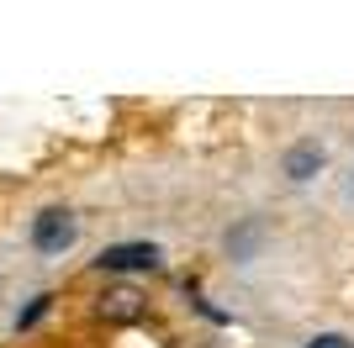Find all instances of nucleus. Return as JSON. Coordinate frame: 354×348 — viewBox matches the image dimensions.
Masks as SVG:
<instances>
[{
	"instance_id": "7ed1b4c3",
	"label": "nucleus",
	"mask_w": 354,
	"mask_h": 348,
	"mask_svg": "<svg viewBox=\"0 0 354 348\" xmlns=\"http://www.w3.org/2000/svg\"><path fill=\"white\" fill-rule=\"evenodd\" d=\"M281 169H286V180H296V185H301V180H312V174L323 169V148H317V143H296L291 153H286Z\"/></svg>"
},
{
	"instance_id": "423d86ee",
	"label": "nucleus",
	"mask_w": 354,
	"mask_h": 348,
	"mask_svg": "<svg viewBox=\"0 0 354 348\" xmlns=\"http://www.w3.org/2000/svg\"><path fill=\"white\" fill-rule=\"evenodd\" d=\"M48 301H53V296H37V301H32L27 311H16V327H32V322H37V317L48 311Z\"/></svg>"
},
{
	"instance_id": "0eeeda50",
	"label": "nucleus",
	"mask_w": 354,
	"mask_h": 348,
	"mask_svg": "<svg viewBox=\"0 0 354 348\" xmlns=\"http://www.w3.org/2000/svg\"><path fill=\"white\" fill-rule=\"evenodd\" d=\"M344 195H349V201H354V164H349V169H344Z\"/></svg>"
},
{
	"instance_id": "f257e3e1",
	"label": "nucleus",
	"mask_w": 354,
	"mask_h": 348,
	"mask_svg": "<svg viewBox=\"0 0 354 348\" xmlns=\"http://www.w3.org/2000/svg\"><path fill=\"white\" fill-rule=\"evenodd\" d=\"M27 243H32V253H43V259H64V253L80 243V217H74L69 206H43V211L32 217Z\"/></svg>"
},
{
	"instance_id": "f03ea898",
	"label": "nucleus",
	"mask_w": 354,
	"mask_h": 348,
	"mask_svg": "<svg viewBox=\"0 0 354 348\" xmlns=\"http://www.w3.org/2000/svg\"><path fill=\"white\" fill-rule=\"evenodd\" d=\"M95 264L106 275H153L164 264V253H159V243H111V248H101Z\"/></svg>"
},
{
	"instance_id": "39448f33",
	"label": "nucleus",
	"mask_w": 354,
	"mask_h": 348,
	"mask_svg": "<svg viewBox=\"0 0 354 348\" xmlns=\"http://www.w3.org/2000/svg\"><path fill=\"white\" fill-rule=\"evenodd\" d=\"M301 348H354V343H349L344 333H312V338H307Z\"/></svg>"
},
{
	"instance_id": "20e7f679",
	"label": "nucleus",
	"mask_w": 354,
	"mask_h": 348,
	"mask_svg": "<svg viewBox=\"0 0 354 348\" xmlns=\"http://www.w3.org/2000/svg\"><path fill=\"white\" fill-rule=\"evenodd\" d=\"M138 311H143V306H138V296H133V290H111V296H106V317H117V322H133Z\"/></svg>"
}]
</instances>
